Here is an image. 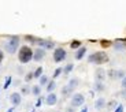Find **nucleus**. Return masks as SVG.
I'll return each mask as SVG.
<instances>
[{
    "mask_svg": "<svg viewBox=\"0 0 126 112\" xmlns=\"http://www.w3.org/2000/svg\"><path fill=\"white\" fill-rule=\"evenodd\" d=\"M18 59L22 64L29 63L33 59V51H32V48L28 47V45H22L18 51Z\"/></svg>",
    "mask_w": 126,
    "mask_h": 112,
    "instance_id": "f257e3e1",
    "label": "nucleus"
},
{
    "mask_svg": "<svg viewBox=\"0 0 126 112\" xmlns=\"http://www.w3.org/2000/svg\"><path fill=\"white\" fill-rule=\"evenodd\" d=\"M4 49H6V52L8 53H15L16 51H19V37H10L8 40L4 42Z\"/></svg>",
    "mask_w": 126,
    "mask_h": 112,
    "instance_id": "f03ea898",
    "label": "nucleus"
},
{
    "mask_svg": "<svg viewBox=\"0 0 126 112\" xmlns=\"http://www.w3.org/2000/svg\"><path fill=\"white\" fill-rule=\"evenodd\" d=\"M88 60L91 63H94V64H103V63H106L108 60V56L104 52H94L88 56Z\"/></svg>",
    "mask_w": 126,
    "mask_h": 112,
    "instance_id": "7ed1b4c3",
    "label": "nucleus"
},
{
    "mask_svg": "<svg viewBox=\"0 0 126 112\" xmlns=\"http://www.w3.org/2000/svg\"><path fill=\"white\" fill-rule=\"evenodd\" d=\"M84 103H85V97H84V94H81V93H74V94L71 96V101H70V104H71L73 108L81 107Z\"/></svg>",
    "mask_w": 126,
    "mask_h": 112,
    "instance_id": "20e7f679",
    "label": "nucleus"
},
{
    "mask_svg": "<svg viewBox=\"0 0 126 112\" xmlns=\"http://www.w3.org/2000/svg\"><path fill=\"white\" fill-rule=\"evenodd\" d=\"M66 56H67V53L63 48H55L54 49V60L56 63L63 62V60L66 59Z\"/></svg>",
    "mask_w": 126,
    "mask_h": 112,
    "instance_id": "39448f33",
    "label": "nucleus"
},
{
    "mask_svg": "<svg viewBox=\"0 0 126 112\" xmlns=\"http://www.w3.org/2000/svg\"><path fill=\"white\" fill-rule=\"evenodd\" d=\"M44 57H45V49L37 48V49L33 51V60H34V62H41Z\"/></svg>",
    "mask_w": 126,
    "mask_h": 112,
    "instance_id": "423d86ee",
    "label": "nucleus"
},
{
    "mask_svg": "<svg viewBox=\"0 0 126 112\" xmlns=\"http://www.w3.org/2000/svg\"><path fill=\"white\" fill-rule=\"evenodd\" d=\"M106 77H107L106 70L101 69V67L96 69V71H94V78H96V82H103L104 79H106Z\"/></svg>",
    "mask_w": 126,
    "mask_h": 112,
    "instance_id": "0eeeda50",
    "label": "nucleus"
},
{
    "mask_svg": "<svg viewBox=\"0 0 126 112\" xmlns=\"http://www.w3.org/2000/svg\"><path fill=\"white\" fill-rule=\"evenodd\" d=\"M38 45H40V48H43V49H55V42L54 41H48V40H38Z\"/></svg>",
    "mask_w": 126,
    "mask_h": 112,
    "instance_id": "6e6552de",
    "label": "nucleus"
},
{
    "mask_svg": "<svg viewBox=\"0 0 126 112\" xmlns=\"http://www.w3.org/2000/svg\"><path fill=\"white\" fill-rule=\"evenodd\" d=\"M10 101H11V104H13V105H19V104H21V101H22V94L14 92V93L10 96Z\"/></svg>",
    "mask_w": 126,
    "mask_h": 112,
    "instance_id": "1a4fd4ad",
    "label": "nucleus"
},
{
    "mask_svg": "<svg viewBox=\"0 0 126 112\" xmlns=\"http://www.w3.org/2000/svg\"><path fill=\"white\" fill-rule=\"evenodd\" d=\"M107 107V103H106V100L103 98V97H99L97 100H96V103H94V108L97 109V111H103L104 108Z\"/></svg>",
    "mask_w": 126,
    "mask_h": 112,
    "instance_id": "9d476101",
    "label": "nucleus"
},
{
    "mask_svg": "<svg viewBox=\"0 0 126 112\" xmlns=\"http://www.w3.org/2000/svg\"><path fill=\"white\" fill-rule=\"evenodd\" d=\"M56 103H58V96L55 93H49L47 96V98H45V104L47 105H55Z\"/></svg>",
    "mask_w": 126,
    "mask_h": 112,
    "instance_id": "9b49d317",
    "label": "nucleus"
},
{
    "mask_svg": "<svg viewBox=\"0 0 126 112\" xmlns=\"http://www.w3.org/2000/svg\"><path fill=\"white\" fill-rule=\"evenodd\" d=\"M85 53H86V48L85 47H81L79 49H77V52H76V55H74V57H76L77 60H81L84 56H85Z\"/></svg>",
    "mask_w": 126,
    "mask_h": 112,
    "instance_id": "f8f14e48",
    "label": "nucleus"
},
{
    "mask_svg": "<svg viewBox=\"0 0 126 112\" xmlns=\"http://www.w3.org/2000/svg\"><path fill=\"white\" fill-rule=\"evenodd\" d=\"M73 92H74V89H73V87H70L69 85H66V86L62 89V94H63V96H66V97L73 96Z\"/></svg>",
    "mask_w": 126,
    "mask_h": 112,
    "instance_id": "ddd939ff",
    "label": "nucleus"
},
{
    "mask_svg": "<svg viewBox=\"0 0 126 112\" xmlns=\"http://www.w3.org/2000/svg\"><path fill=\"white\" fill-rule=\"evenodd\" d=\"M55 89H56V82L52 79V81H49V82H48V85H47V92H48V94H49V93H54Z\"/></svg>",
    "mask_w": 126,
    "mask_h": 112,
    "instance_id": "4468645a",
    "label": "nucleus"
},
{
    "mask_svg": "<svg viewBox=\"0 0 126 112\" xmlns=\"http://www.w3.org/2000/svg\"><path fill=\"white\" fill-rule=\"evenodd\" d=\"M78 84H79V79L78 78H71V79H70V82L67 85H69L70 87H73V89H76L77 86H78Z\"/></svg>",
    "mask_w": 126,
    "mask_h": 112,
    "instance_id": "2eb2a0df",
    "label": "nucleus"
},
{
    "mask_svg": "<svg viewBox=\"0 0 126 112\" xmlns=\"http://www.w3.org/2000/svg\"><path fill=\"white\" fill-rule=\"evenodd\" d=\"M41 93V86L40 85H34V86H32V94H34V96H40Z\"/></svg>",
    "mask_w": 126,
    "mask_h": 112,
    "instance_id": "dca6fc26",
    "label": "nucleus"
},
{
    "mask_svg": "<svg viewBox=\"0 0 126 112\" xmlns=\"http://www.w3.org/2000/svg\"><path fill=\"white\" fill-rule=\"evenodd\" d=\"M104 89H106V86H104L103 82H96V85H94V90L96 92H103Z\"/></svg>",
    "mask_w": 126,
    "mask_h": 112,
    "instance_id": "f3484780",
    "label": "nucleus"
},
{
    "mask_svg": "<svg viewBox=\"0 0 126 112\" xmlns=\"http://www.w3.org/2000/svg\"><path fill=\"white\" fill-rule=\"evenodd\" d=\"M70 48H73V49H79V48H81V41L74 40L71 44H70Z\"/></svg>",
    "mask_w": 126,
    "mask_h": 112,
    "instance_id": "a211bd4d",
    "label": "nucleus"
},
{
    "mask_svg": "<svg viewBox=\"0 0 126 112\" xmlns=\"http://www.w3.org/2000/svg\"><path fill=\"white\" fill-rule=\"evenodd\" d=\"M41 77H43V67H38V69L33 72V78H38V79H40Z\"/></svg>",
    "mask_w": 126,
    "mask_h": 112,
    "instance_id": "6ab92c4d",
    "label": "nucleus"
},
{
    "mask_svg": "<svg viewBox=\"0 0 126 112\" xmlns=\"http://www.w3.org/2000/svg\"><path fill=\"white\" fill-rule=\"evenodd\" d=\"M74 69V64H71V63H70V64H67L66 67H64V69H63V74L64 75H67V74H70V72H71V70Z\"/></svg>",
    "mask_w": 126,
    "mask_h": 112,
    "instance_id": "aec40b11",
    "label": "nucleus"
},
{
    "mask_svg": "<svg viewBox=\"0 0 126 112\" xmlns=\"http://www.w3.org/2000/svg\"><path fill=\"white\" fill-rule=\"evenodd\" d=\"M48 82H49V81H48V77H47V75H43V77L40 78V86H47Z\"/></svg>",
    "mask_w": 126,
    "mask_h": 112,
    "instance_id": "412c9836",
    "label": "nucleus"
},
{
    "mask_svg": "<svg viewBox=\"0 0 126 112\" xmlns=\"http://www.w3.org/2000/svg\"><path fill=\"white\" fill-rule=\"evenodd\" d=\"M114 48L115 49H118V51H122V49H125V42H114Z\"/></svg>",
    "mask_w": 126,
    "mask_h": 112,
    "instance_id": "4be33fe9",
    "label": "nucleus"
},
{
    "mask_svg": "<svg viewBox=\"0 0 126 112\" xmlns=\"http://www.w3.org/2000/svg\"><path fill=\"white\" fill-rule=\"evenodd\" d=\"M115 107H118V103L115 101V100H111L110 103L107 104V108L108 109H115Z\"/></svg>",
    "mask_w": 126,
    "mask_h": 112,
    "instance_id": "5701e85b",
    "label": "nucleus"
},
{
    "mask_svg": "<svg viewBox=\"0 0 126 112\" xmlns=\"http://www.w3.org/2000/svg\"><path fill=\"white\" fill-rule=\"evenodd\" d=\"M125 77H126V74L123 70H117V79H123Z\"/></svg>",
    "mask_w": 126,
    "mask_h": 112,
    "instance_id": "b1692460",
    "label": "nucleus"
},
{
    "mask_svg": "<svg viewBox=\"0 0 126 112\" xmlns=\"http://www.w3.org/2000/svg\"><path fill=\"white\" fill-rule=\"evenodd\" d=\"M107 74H108V78H111V79H117V70H110Z\"/></svg>",
    "mask_w": 126,
    "mask_h": 112,
    "instance_id": "393cba45",
    "label": "nucleus"
},
{
    "mask_svg": "<svg viewBox=\"0 0 126 112\" xmlns=\"http://www.w3.org/2000/svg\"><path fill=\"white\" fill-rule=\"evenodd\" d=\"M21 93H22V94H29V93H32V87H29V86H22V90H21Z\"/></svg>",
    "mask_w": 126,
    "mask_h": 112,
    "instance_id": "a878e982",
    "label": "nucleus"
},
{
    "mask_svg": "<svg viewBox=\"0 0 126 112\" xmlns=\"http://www.w3.org/2000/svg\"><path fill=\"white\" fill-rule=\"evenodd\" d=\"M62 72H63V69H60V67H59V69L55 70V72H54V75H52V77H54V78H58L60 74H62Z\"/></svg>",
    "mask_w": 126,
    "mask_h": 112,
    "instance_id": "bb28decb",
    "label": "nucleus"
},
{
    "mask_svg": "<svg viewBox=\"0 0 126 112\" xmlns=\"http://www.w3.org/2000/svg\"><path fill=\"white\" fill-rule=\"evenodd\" d=\"M32 79H33V72H28L26 77H25V81L29 82V81H32Z\"/></svg>",
    "mask_w": 126,
    "mask_h": 112,
    "instance_id": "cd10ccee",
    "label": "nucleus"
},
{
    "mask_svg": "<svg viewBox=\"0 0 126 112\" xmlns=\"http://www.w3.org/2000/svg\"><path fill=\"white\" fill-rule=\"evenodd\" d=\"M115 112H123V105H118L115 108Z\"/></svg>",
    "mask_w": 126,
    "mask_h": 112,
    "instance_id": "c85d7f7f",
    "label": "nucleus"
},
{
    "mask_svg": "<svg viewBox=\"0 0 126 112\" xmlns=\"http://www.w3.org/2000/svg\"><path fill=\"white\" fill-rule=\"evenodd\" d=\"M121 86H122L123 89H126V77L122 79V84H121Z\"/></svg>",
    "mask_w": 126,
    "mask_h": 112,
    "instance_id": "c756f323",
    "label": "nucleus"
},
{
    "mask_svg": "<svg viewBox=\"0 0 126 112\" xmlns=\"http://www.w3.org/2000/svg\"><path fill=\"white\" fill-rule=\"evenodd\" d=\"M3 59H4V53H3V51L0 49V64H1V62H3Z\"/></svg>",
    "mask_w": 126,
    "mask_h": 112,
    "instance_id": "7c9ffc66",
    "label": "nucleus"
},
{
    "mask_svg": "<svg viewBox=\"0 0 126 112\" xmlns=\"http://www.w3.org/2000/svg\"><path fill=\"white\" fill-rule=\"evenodd\" d=\"M64 112H76V108H73V107H69V108H66V111Z\"/></svg>",
    "mask_w": 126,
    "mask_h": 112,
    "instance_id": "2f4dec72",
    "label": "nucleus"
},
{
    "mask_svg": "<svg viewBox=\"0 0 126 112\" xmlns=\"http://www.w3.org/2000/svg\"><path fill=\"white\" fill-rule=\"evenodd\" d=\"M101 45H103V47H108V45H110V41H101Z\"/></svg>",
    "mask_w": 126,
    "mask_h": 112,
    "instance_id": "473e14b6",
    "label": "nucleus"
},
{
    "mask_svg": "<svg viewBox=\"0 0 126 112\" xmlns=\"http://www.w3.org/2000/svg\"><path fill=\"white\" fill-rule=\"evenodd\" d=\"M81 112H88V108H86V107H85V108L82 109V111H81Z\"/></svg>",
    "mask_w": 126,
    "mask_h": 112,
    "instance_id": "72a5a7b5",
    "label": "nucleus"
},
{
    "mask_svg": "<svg viewBox=\"0 0 126 112\" xmlns=\"http://www.w3.org/2000/svg\"><path fill=\"white\" fill-rule=\"evenodd\" d=\"M56 112H58V111H56Z\"/></svg>",
    "mask_w": 126,
    "mask_h": 112,
    "instance_id": "f704fd0d",
    "label": "nucleus"
}]
</instances>
